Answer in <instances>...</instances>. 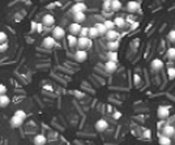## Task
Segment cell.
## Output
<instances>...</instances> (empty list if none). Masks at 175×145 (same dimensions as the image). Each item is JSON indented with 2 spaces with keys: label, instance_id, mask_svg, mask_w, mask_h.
<instances>
[{
  "label": "cell",
  "instance_id": "obj_36",
  "mask_svg": "<svg viewBox=\"0 0 175 145\" xmlns=\"http://www.w3.org/2000/svg\"><path fill=\"white\" fill-rule=\"evenodd\" d=\"M5 93H7V86L0 84V96H3V94H5Z\"/></svg>",
  "mask_w": 175,
  "mask_h": 145
},
{
  "label": "cell",
  "instance_id": "obj_15",
  "mask_svg": "<svg viewBox=\"0 0 175 145\" xmlns=\"http://www.w3.org/2000/svg\"><path fill=\"white\" fill-rule=\"evenodd\" d=\"M86 20V14L85 12H77V13H73V21L77 24H81Z\"/></svg>",
  "mask_w": 175,
  "mask_h": 145
},
{
  "label": "cell",
  "instance_id": "obj_7",
  "mask_svg": "<svg viewBox=\"0 0 175 145\" xmlns=\"http://www.w3.org/2000/svg\"><path fill=\"white\" fill-rule=\"evenodd\" d=\"M81 25L77 24V22H72L69 24V28H68V30H69V34L72 35H80V32H81Z\"/></svg>",
  "mask_w": 175,
  "mask_h": 145
},
{
  "label": "cell",
  "instance_id": "obj_8",
  "mask_svg": "<svg viewBox=\"0 0 175 145\" xmlns=\"http://www.w3.org/2000/svg\"><path fill=\"white\" fill-rule=\"evenodd\" d=\"M24 120H25V119H24L22 117H20L18 114L14 112V115L11 118V124H12L13 127H20V126H22Z\"/></svg>",
  "mask_w": 175,
  "mask_h": 145
},
{
  "label": "cell",
  "instance_id": "obj_35",
  "mask_svg": "<svg viewBox=\"0 0 175 145\" xmlns=\"http://www.w3.org/2000/svg\"><path fill=\"white\" fill-rule=\"evenodd\" d=\"M138 25H140V22H138V21H135L133 24H131V32H133V30H136V29L138 28Z\"/></svg>",
  "mask_w": 175,
  "mask_h": 145
},
{
  "label": "cell",
  "instance_id": "obj_16",
  "mask_svg": "<svg viewBox=\"0 0 175 145\" xmlns=\"http://www.w3.org/2000/svg\"><path fill=\"white\" fill-rule=\"evenodd\" d=\"M118 38H119V33L115 30H108L107 32V34H106V39H107V42L108 41H118Z\"/></svg>",
  "mask_w": 175,
  "mask_h": 145
},
{
  "label": "cell",
  "instance_id": "obj_28",
  "mask_svg": "<svg viewBox=\"0 0 175 145\" xmlns=\"http://www.w3.org/2000/svg\"><path fill=\"white\" fill-rule=\"evenodd\" d=\"M166 55H167V58H169L170 60H175V47H170L169 50H167Z\"/></svg>",
  "mask_w": 175,
  "mask_h": 145
},
{
  "label": "cell",
  "instance_id": "obj_12",
  "mask_svg": "<svg viewBox=\"0 0 175 145\" xmlns=\"http://www.w3.org/2000/svg\"><path fill=\"white\" fill-rule=\"evenodd\" d=\"M75 58H76V60L80 62V63H82L88 59V52H86V50H77V51L75 52Z\"/></svg>",
  "mask_w": 175,
  "mask_h": 145
},
{
  "label": "cell",
  "instance_id": "obj_25",
  "mask_svg": "<svg viewBox=\"0 0 175 145\" xmlns=\"http://www.w3.org/2000/svg\"><path fill=\"white\" fill-rule=\"evenodd\" d=\"M97 37H99L98 29H97L96 26H92V28H89V38L94 39V38H97Z\"/></svg>",
  "mask_w": 175,
  "mask_h": 145
},
{
  "label": "cell",
  "instance_id": "obj_17",
  "mask_svg": "<svg viewBox=\"0 0 175 145\" xmlns=\"http://www.w3.org/2000/svg\"><path fill=\"white\" fill-rule=\"evenodd\" d=\"M47 142V139L45 135H37L34 137V145H45Z\"/></svg>",
  "mask_w": 175,
  "mask_h": 145
},
{
  "label": "cell",
  "instance_id": "obj_31",
  "mask_svg": "<svg viewBox=\"0 0 175 145\" xmlns=\"http://www.w3.org/2000/svg\"><path fill=\"white\" fill-rule=\"evenodd\" d=\"M80 37H89V28H82L80 32Z\"/></svg>",
  "mask_w": 175,
  "mask_h": 145
},
{
  "label": "cell",
  "instance_id": "obj_23",
  "mask_svg": "<svg viewBox=\"0 0 175 145\" xmlns=\"http://www.w3.org/2000/svg\"><path fill=\"white\" fill-rule=\"evenodd\" d=\"M9 102H11V99H9V97L7 96V94L0 96V107H7L9 105Z\"/></svg>",
  "mask_w": 175,
  "mask_h": 145
},
{
  "label": "cell",
  "instance_id": "obj_40",
  "mask_svg": "<svg viewBox=\"0 0 175 145\" xmlns=\"http://www.w3.org/2000/svg\"><path fill=\"white\" fill-rule=\"evenodd\" d=\"M126 20H127V22H128V24H133V22H135V18H133V16H128Z\"/></svg>",
  "mask_w": 175,
  "mask_h": 145
},
{
  "label": "cell",
  "instance_id": "obj_9",
  "mask_svg": "<svg viewBox=\"0 0 175 145\" xmlns=\"http://www.w3.org/2000/svg\"><path fill=\"white\" fill-rule=\"evenodd\" d=\"M107 128H108V123L105 119H99L96 122V129L98 132H105Z\"/></svg>",
  "mask_w": 175,
  "mask_h": 145
},
{
  "label": "cell",
  "instance_id": "obj_33",
  "mask_svg": "<svg viewBox=\"0 0 175 145\" xmlns=\"http://www.w3.org/2000/svg\"><path fill=\"white\" fill-rule=\"evenodd\" d=\"M7 42V34L4 32H0V45Z\"/></svg>",
  "mask_w": 175,
  "mask_h": 145
},
{
  "label": "cell",
  "instance_id": "obj_10",
  "mask_svg": "<svg viewBox=\"0 0 175 145\" xmlns=\"http://www.w3.org/2000/svg\"><path fill=\"white\" fill-rule=\"evenodd\" d=\"M150 68L153 71H161L163 68V62L161 59H158V58H156V59H153L152 63H150Z\"/></svg>",
  "mask_w": 175,
  "mask_h": 145
},
{
  "label": "cell",
  "instance_id": "obj_19",
  "mask_svg": "<svg viewBox=\"0 0 175 145\" xmlns=\"http://www.w3.org/2000/svg\"><path fill=\"white\" fill-rule=\"evenodd\" d=\"M107 48H108V51H116V50L119 48V42L118 41H108Z\"/></svg>",
  "mask_w": 175,
  "mask_h": 145
},
{
  "label": "cell",
  "instance_id": "obj_21",
  "mask_svg": "<svg viewBox=\"0 0 175 145\" xmlns=\"http://www.w3.org/2000/svg\"><path fill=\"white\" fill-rule=\"evenodd\" d=\"M159 145H171V137H167L165 135H161L158 139Z\"/></svg>",
  "mask_w": 175,
  "mask_h": 145
},
{
  "label": "cell",
  "instance_id": "obj_6",
  "mask_svg": "<svg viewBox=\"0 0 175 145\" xmlns=\"http://www.w3.org/2000/svg\"><path fill=\"white\" fill-rule=\"evenodd\" d=\"M86 11V4L84 2L80 3H75L71 7V12L72 13H77V12H85Z\"/></svg>",
  "mask_w": 175,
  "mask_h": 145
},
{
  "label": "cell",
  "instance_id": "obj_26",
  "mask_svg": "<svg viewBox=\"0 0 175 145\" xmlns=\"http://www.w3.org/2000/svg\"><path fill=\"white\" fill-rule=\"evenodd\" d=\"M107 60H111V62H116V63H118V60H119L118 52H116V51H108L107 52Z\"/></svg>",
  "mask_w": 175,
  "mask_h": 145
},
{
  "label": "cell",
  "instance_id": "obj_41",
  "mask_svg": "<svg viewBox=\"0 0 175 145\" xmlns=\"http://www.w3.org/2000/svg\"><path fill=\"white\" fill-rule=\"evenodd\" d=\"M135 81H136V85H138V84H140V77H138L137 75L135 76Z\"/></svg>",
  "mask_w": 175,
  "mask_h": 145
},
{
  "label": "cell",
  "instance_id": "obj_39",
  "mask_svg": "<svg viewBox=\"0 0 175 145\" xmlns=\"http://www.w3.org/2000/svg\"><path fill=\"white\" fill-rule=\"evenodd\" d=\"M7 48H8V45H7V42H5V43H2V45H0V50H2V52L5 51Z\"/></svg>",
  "mask_w": 175,
  "mask_h": 145
},
{
  "label": "cell",
  "instance_id": "obj_18",
  "mask_svg": "<svg viewBox=\"0 0 175 145\" xmlns=\"http://www.w3.org/2000/svg\"><path fill=\"white\" fill-rule=\"evenodd\" d=\"M67 41H68V46H69L71 48H73V47H76V46H77L78 38L76 37V35H72V34H69L68 37H67Z\"/></svg>",
  "mask_w": 175,
  "mask_h": 145
},
{
  "label": "cell",
  "instance_id": "obj_20",
  "mask_svg": "<svg viewBox=\"0 0 175 145\" xmlns=\"http://www.w3.org/2000/svg\"><path fill=\"white\" fill-rule=\"evenodd\" d=\"M122 9V2L120 0H111V11L118 12Z\"/></svg>",
  "mask_w": 175,
  "mask_h": 145
},
{
  "label": "cell",
  "instance_id": "obj_27",
  "mask_svg": "<svg viewBox=\"0 0 175 145\" xmlns=\"http://www.w3.org/2000/svg\"><path fill=\"white\" fill-rule=\"evenodd\" d=\"M103 24H105V26L107 28V30H114V29L116 28V25H115V22H114L112 20H105Z\"/></svg>",
  "mask_w": 175,
  "mask_h": 145
},
{
  "label": "cell",
  "instance_id": "obj_24",
  "mask_svg": "<svg viewBox=\"0 0 175 145\" xmlns=\"http://www.w3.org/2000/svg\"><path fill=\"white\" fill-rule=\"evenodd\" d=\"M114 22H115V25L118 26V28H123V26H126L127 20H126L124 17H116V18L114 20Z\"/></svg>",
  "mask_w": 175,
  "mask_h": 145
},
{
  "label": "cell",
  "instance_id": "obj_37",
  "mask_svg": "<svg viewBox=\"0 0 175 145\" xmlns=\"http://www.w3.org/2000/svg\"><path fill=\"white\" fill-rule=\"evenodd\" d=\"M43 26H45V25H43L42 22L37 24V26H35V28H37V32H38V33H42V30H43Z\"/></svg>",
  "mask_w": 175,
  "mask_h": 145
},
{
  "label": "cell",
  "instance_id": "obj_38",
  "mask_svg": "<svg viewBox=\"0 0 175 145\" xmlns=\"http://www.w3.org/2000/svg\"><path fill=\"white\" fill-rule=\"evenodd\" d=\"M16 114H18L20 117H22L24 119H26V112H25V111H22V110H17Z\"/></svg>",
  "mask_w": 175,
  "mask_h": 145
},
{
  "label": "cell",
  "instance_id": "obj_22",
  "mask_svg": "<svg viewBox=\"0 0 175 145\" xmlns=\"http://www.w3.org/2000/svg\"><path fill=\"white\" fill-rule=\"evenodd\" d=\"M96 28L98 29V33H99V35H106L107 34V28L105 26V24L103 22H98V24H96Z\"/></svg>",
  "mask_w": 175,
  "mask_h": 145
},
{
  "label": "cell",
  "instance_id": "obj_32",
  "mask_svg": "<svg viewBox=\"0 0 175 145\" xmlns=\"http://www.w3.org/2000/svg\"><path fill=\"white\" fill-rule=\"evenodd\" d=\"M167 39H169L170 42H172V43H175V30L169 32V34H167Z\"/></svg>",
  "mask_w": 175,
  "mask_h": 145
},
{
  "label": "cell",
  "instance_id": "obj_45",
  "mask_svg": "<svg viewBox=\"0 0 175 145\" xmlns=\"http://www.w3.org/2000/svg\"><path fill=\"white\" fill-rule=\"evenodd\" d=\"M0 52H2V50H0Z\"/></svg>",
  "mask_w": 175,
  "mask_h": 145
},
{
  "label": "cell",
  "instance_id": "obj_44",
  "mask_svg": "<svg viewBox=\"0 0 175 145\" xmlns=\"http://www.w3.org/2000/svg\"><path fill=\"white\" fill-rule=\"evenodd\" d=\"M103 2H111V0H103Z\"/></svg>",
  "mask_w": 175,
  "mask_h": 145
},
{
  "label": "cell",
  "instance_id": "obj_5",
  "mask_svg": "<svg viewBox=\"0 0 175 145\" xmlns=\"http://www.w3.org/2000/svg\"><path fill=\"white\" fill-rule=\"evenodd\" d=\"M52 37L55 39H62L65 37V30L62 26H55L54 30H52Z\"/></svg>",
  "mask_w": 175,
  "mask_h": 145
},
{
  "label": "cell",
  "instance_id": "obj_43",
  "mask_svg": "<svg viewBox=\"0 0 175 145\" xmlns=\"http://www.w3.org/2000/svg\"><path fill=\"white\" fill-rule=\"evenodd\" d=\"M75 2L76 3H80V2H84V0H75Z\"/></svg>",
  "mask_w": 175,
  "mask_h": 145
},
{
  "label": "cell",
  "instance_id": "obj_13",
  "mask_svg": "<svg viewBox=\"0 0 175 145\" xmlns=\"http://www.w3.org/2000/svg\"><path fill=\"white\" fill-rule=\"evenodd\" d=\"M116 68H118V63L116 62L107 60L105 63V69H106V72H108V73H114V72L116 71Z\"/></svg>",
  "mask_w": 175,
  "mask_h": 145
},
{
  "label": "cell",
  "instance_id": "obj_11",
  "mask_svg": "<svg viewBox=\"0 0 175 145\" xmlns=\"http://www.w3.org/2000/svg\"><path fill=\"white\" fill-rule=\"evenodd\" d=\"M162 135H165V136H167V137L175 136V127L171 126V124H166V126L162 128Z\"/></svg>",
  "mask_w": 175,
  "mask_h": 145
},
{
  "label": "cell",
  "instance_id": "obj_42",
  "mask_svg": "<svg viewBox=\"0 0 175 145\" xmlns=\"http://www.w3.org/2000/svg\"><path fill=\"white\" fill-rule=\"evenodd\" d=\"M114 117H115V119H118V118H120V112H115V115H114Z\"/></svg>",
  "mask_w": 175,
  "mask_h": 145
},
{
  "label": "cell",
  "instance_id": "obj_34",
  "mask_svg": "<svg viewBox=\"0 0 175 145\" xmlns=\"http://www.w3.org/2000/svg\"><path fill=\"white\" fill-rule=\"evenodd\" d=\"M152 137V131L150 129H145L144 131V139H150Z\"/></svg>",
  "mask_w": 175,
  "mask_h": 145
},
{
  "label": "cell",
  "instance_id": "obj_2",
  "mask_svg": "<svg viewBox=\"0 0 175 145\" xmlns=\"http://www.w3.org/2000/svg\"><path fill=\"white\" fill-rule=\"evenodd\" d=\"M157 117L159 119H162V120L167 119L170 117V108L167 106H158V108H157Z\"/></svg>",
  "mask_w": 175,
  "mask_h": 145
},
{
  "label": "cell",
  "instance_id": "obj_30",
  "mask_svg": "<svg viewBox=\"0 0 175 145\" xmlns=\"http://www.w3.org/2000/svg\"><path fill=\"white\" fill-rule=\"evenodd\" d=\"M167 76H169L170 80H174L175 78V68L174 67H170L167 69Z\"/></svg>",
  "mask_w": 175,
  "mask_h": 145
},
{
  "label": "cell",
  "instance_id": "obj_1",
  "mask_svg": "<svg viewBox=\"0 0 175 145\" xmlns=\"http://www.w3.org/2000/svg\"><path fill=\"white\" fill-rule=\"evenodd\" d=\"M93 39L89 37H78V42H77V47L78 50H88L93 46Z\"/></svg>",
  "mask_w": 175,
  "mask_h": 145
},
{
  "label": "cell",
  "instance_id": "obj_14",
  "mask_svg": "<svg viewBox=\"0 0 175 145\" xmlns=\"http://www.w3.org/2000/svg\"><path fill=\"white\" fill-rule=\"evenodd\" d=\"M42 24L45 26H52L55 24V17L52 14H45L42 18Z\"/></svg>",
  "mask_w": 175,
  "mask_h": 145
},
{
  "label": "cell",
  "instance_id": "obj_29",
  "mask_svg": "<svg viewBox=\"0 0 175 145\" xmlns=\"http://www.w3.org/2000/svg\"><path fill=\"white\" fill-rule=\"evenodd\" d=\"M102 9H103L105 12H112L111 11V2H103V4H102Z\"/></svg>",
  "mask_w": 175,
  "mask_h": 145
},
{
  "label": "cell",
  "instance_id": "obj_4",
  "mask_svg": "<svg viewBox=\"0 0 175 145\" xmlns=\"http://www.w3.org/2000/svg\"><path fill=\"white\" fill-rule=\"evenodd\" d=\"M42 46L45 47V48H54L56 46V39L54 37H46L45 39H43L42 42Z\"/></svg>",
  "mask_w": 175,
  "mask_h": 145
},
{
  "label": "cell",
  "instance_id": "obj_3",
  "mask_svg": "<svg viewBox=\"0 0 175 145\" xmlns=\"http://www.w3.org/2000/svg\"><path fill=\"white\" fill-rule=\"evenodd\" d=\"M127 11L129 13H135L137 11H140V3L136 2V0H129L127 3Z\"/></svg>",
  "mask_w": 175,
  "mask_h": 145
}]
</instances>
